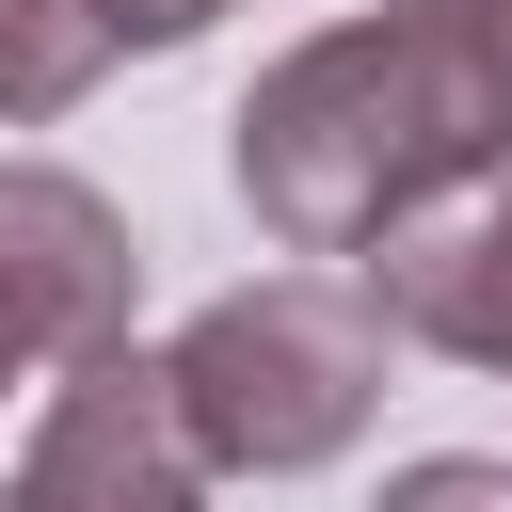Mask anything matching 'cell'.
<instances>
[{"label": "cell", "instance_id": "cell-3", "mask_svg": "<svg viewBox=\"0 0 512 512\" xmlns=\"http://www.w3.org/2000/svg\"><path fill=\"white\" fill-rule=\"evenodd\" d=\"M128 304H144L128 208L64 160H0V368H96L128 352Z\"/></svg>", "mask_w": 512, "mask_h": 512}, {"label": "cell", "instance_id": "cell-10", "mask_svg": "<svg viewBox=\"0 0 512 512\" xmlns=\"http://www.w3.org/2000/svg\"><path fill=\"white\" fill-rule=\"evenodd\" d=\"M0 384H16V368H0Z\"/></svg>", "mask_w": 512, "mask_h": 512}, {"label": "cell", "instance_id": "cell-2", "mask_svg": "<svg viewBox=\"0 0 512 512\" xmlns=\"http://www.w3.org/2000/svg\"><path fill=\"white\" fill-rule=\"evenodd\" d=\"M384 352L400 336L368 320L352 272H256V288H208L176 320L160 384H176V432L208 480H304L384 416Z\"/></svg>", "mask_w": 512, "mask_h": 512}, {"label": "cell", "instance_id": "cell-5", "mask_svg": "<svg viewBox=\"0 0 512 512\" xmlns=\"http://www.w3.org/2000/svg\"><path fill=\"white\" fill-rule=\"evenodd\" d=\"M352 288H368L384 336H416L448 368H512V176H464L416 224H384L352 256Z\"/></svg>", "mask_w": 512, "mask_h": 512}, {"label": "cell", "instance_id": "cell-8", "mask_svg": "<svg viewBox=\"0 0 512 512\" xmlns=\"http://www.w3.org/2000/svg\"><path fill=\"white\" fill-rule=\"evenodd\" d=\"M448 32H464V80L496 112V160H512V0H448Z\"/></svg>", "mask_w": 512, "mask_h": 512}, {"label": "cell", "instance_id": "cell-9", "mask_svg": "<svg viewBox=\"0 0 512 512\" xmlns=\"http://www.w3.org/2000/svg\"><path fill=\"white\" fill-rule=\"evenodd\" d=\"M240 0H96V32H112V64L128 48H192V32H224Z\"/></svg>", "mask_w": 512, "mask_h": 512}, {"label": "cell", "instance_id": "cell-6", "mask_svg": "<svg viewBox=\"0 0 512 512\" xmlns=\"http://www.w3.org/2000/svg\"><path fill=\"white\" fill-rule=\"evenodd\" d=\"M112 80V32L96 0H0V128H48Z\"/></svg>", "mask_w": 512, "mask_h": 512}, {"label": "cell", "instance_id": "cell-7", "mask_svg": "<svg viewBox=\"0 0 512 512\" xmlns=\"http://www.w3.org/2000/svg\"><path fill=\"white\" fill-rule=\"evenodd\" d=\"M368 512H512V464H496V448H432V464H400Z\"/></svg>", "mask_w": 512, "mask_h": 512}, {"label": "cell", "instance_id": "cell-4", "mask_svg": "<svg viewBox=\"0 0 512 512\" xmlns=\"http://www.w3.org/2000/svg\"><path fill=\"white\" fill-rule=\"evenodd\" d=\"M0 512H208V464L176 432V384L160 352H96L48 384L32 448L0 464Z\"/></svg>", "mask_w": 512, "mask_h": 512}, {"label": "cell", "instance_id": "cell-1", "mask_svg": "<svg viewBox=\"0 0 512 512\" xmlns=\"http://www.w3.org/2000/svg\"><path fill=\"white\" fill-rule=\"evenodd\" d=\"M224 160H240V208L288 240V256H368L384 224H416L432 192L464 176H512L496 160V112L464 80V32L448 0H368L304 48L256 64V96L224 112Z\"/></svg>", "mask_w": 512, "mask_h": 512}]
</instances>
